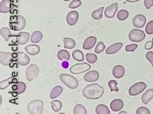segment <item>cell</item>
<instances>
[{"mask_svg":"<svg viewBox=\"0 0 153 114\" xmlns=\"http://www.w3.org/2000/svg\"><path fill=\"white\" fill-rule=\"evenodd\" d=\"M51 107L55 112H58L62 108V103L59 100H54L50 103Z\"/></svg>","mask_w":153,"mask_h":114,"instance_id":"4dcf8cb0","label":"cell"},{"mask_svg":"<svg viewBox=\"0 0 153 114\" xmlns=\"http://www.w3.org/2000/svg\"><path fill=\"white\" fill-rule=\"evenodd\" d=\"M39 73V68L36 64H31L26 70V78L30 82L36 78Z\"/></svg>","mask_w":153,"mask_h":114,"instance_id":"52a82bcc","label":"cell"},{"mask_svg":"<svg viewBox=\"0 0 153 114\" xmlns=\"http://www.w3.org/2000/svg\"><path fill=\"white\" fill-rule=\"evenodd\" d=\"M144 5L147 9H150L153 6V0H145Z\"/></svg>","mask_w":153,"mask_h":114,"instance_id":"ee69618b","label":"cell"},{"mask_svg":"<svg viewBox=\"0 0 153 114\" xmlns=\"http://www.w3.org/2000/svg\"><path fill=\"white\" fill-rule=\"evenodd\" d=\"M136 113L137 114H149L150 111L149 110L145 107H140L137 109Z\"/></svg>","mask_w":153,"mask_h":114,"instance_id":"60d3db41","label":"cell"},{"mask_svg":"<svg viewBox=\"0 0 153 114\" xmlns=\"http://www.w3.org/2000/svg\"><path fill=\"white\" fill-rule=\"evenodd\" d=\"M137 47H138V45L137 44H131V45H127L126 46L125 49L127 52H133L137 48Z\"/></svg>","mask_w":153,"mask_h":114,"instance_id":"b9f144b4","label":"cell"},{"mask_svg":"<svg viewBox=\"0 0 153 114\" xmlns=\"http://www.w3.org/2000/svg\"><path fill=\"white\" fill-rule=\"evenodd\" d=\"M44 103L41 100H33L27 106V110L30 113L41 114L43 112Z\"/></svg>","mask_w":153,"mask_h":114,"instance_id":"277c9868","label":"cell"},{"mask_svg":"<svg viewBox=\"0 0 153 114\" xmlns=\"http://www.w3.org/2000/svg\"><path fill=\"white\" fill-rule=\"evenodd\" d=\"M63 1H66V2H67V1H70V0H63Z\"/></svg>","mask_w":153,"mask_h":114,"instance_id":"681fc988","label":"cell"},{"mask_svg":"<svg viewBox=\"0 0 153 114\" xmlns=\"http://www.w3.org/2000/svg\"><path fill=\"white\" fill-rule=\"evenodd\" d=\"M96 112L97 114H110V112L105 105L99 104L96 108Z\"/></svg>","mask_w":153,"mask_h":114,"instance_id":"f546056e","label":"cell"},{"mask_svg":"<svg viewBox=\"0 0 153 114\" xmlns=\"http://www.w3.org/2000/svg\"><path fill=\"white\" fill-rule=\"evenodd\" d=\"M99 73L97 71L92 70L86 73L84 76V80L86 82H95L99 79Z\"/></svg>","mask_w":153,"mask_h":114,"instance_id":"9a60e30c","label":"cell"},{"mask_svg":"<svg viewBox=\"0 0 153 114\" xmlns=\"http://www.w3.org/2000/svg\"><path fill=\"white\" fill-rule=\"evenodd\" d=\"M153 98V89L151 88L146 90L145 93L142 96V101L143 104H147L149 101H151Z\"/></svg>","mask_w":153,"mask_h":114,"instance_id":"603a6c76","label":"cell"},{"mask_svg":"<svg viewBox=\"0 0 153 114\" xmlns=\"http://www.w3.org/2000/svg\"><path fill=\"white\" fill-rule=\"evenodd\" d=\"M43 38V34L40 31H34L31 37V42L32 43H37L40 42Z\"/></svg>","mask_w":153,"mask_h":114,"instance_id":"cb8c5ba5","label":"cell"},{"mask_svg":"<svg viewBox=\"0 0 153 114\" xmlns=\"http://www.w3.org/2000/svg\"><path fill=\"white\" fill-rule=\"evenodd\" d=\"M146 88V84L143 82H139L134 84L129 90V94L131 96H135L143 92Z\"/></svg>","mask_w":153,"mask_h":114,"instance_id":"ba28073f","label":"cell"},{"mask_svg":"<svg viewBox=\"0 0 153 114\" xmlns=\"http://www.w3.org/2000/svg\"><path fill=\"white\" fill-rule=\"evenodd\" d=\"M82 4V2L80 0H73L69 4V7L71 9H75L76 7H79Z\"/></svg>","mask_w":153,"mask_h":114,"instance_id":"ab89813d","label":"cell"},{"mask_svg":"<svg viewBox=\"0 0 153 114\" xmlns=\"http://www.w3.org/2000/svg\"><path fill=\"white\" fill-rule=\"evenodd\" d=\"M112 73L114 78L120 79L124 76L125 74V69L122 65H118L113 68Z\"/></svg>","mask_w":153,"mask_h":114,"instance_id":"ac0fdd59","label":"cell"},{"mask_svg":"<svg viewBox=\"0 0 153 114\" xmlns=\"http://www.w3.org/2000/svg\"><path fill=\"white\" fill-rule=\"evenodd\" d=\"M17 82V79L14 78L13 77H10L4 81H1L0 82V89L1 90L6 89L7 87H8L12 84H16Z\"/></svg>","mask_w":153,"mask_h":114,"instance_id":"7402d4cb","label":"cell"},{"mask_svg":"<svg viewBox=\"0 0 153 114\" xmlns=\"http://www.w3.org/2000/svg\"><path fill=\"white\" fill-rule=\"evenodd\" d=\"M60 81L71 89H75L79 85V81L74 76L68 74L59 75Z\"/></svg>","mask_w":153,"mask_h":114,"instance_id":"7a4b0ae2","label":"cell"},{"mask_svg":"<svg viewBox=\"0 0 153 114\" xmlns=\"http://www.w3.org/2000/svg\"><path fill=\"white\" fill-rule=\"evenodd\" d=\"M86 59L90 64H94L97 60V57L93 53H87L86 54Z\"/></svg>","mask_w":153,"mask_h":114,"instance_id":"d590c367","label":"cell"},{"mask_svg":"<svg viewBox=\"0 0 153 114\" xmlns=\"http://www.w3.org/2000/svg\"><path fill=\"white\" fill-rule=\"evenodd\" d=\"M105 49V45L102 42H99L96 46L94 51L96 54H99L102 53Z\"/></svg>","mask_w":153,"mask_h":114,"instance_id":"8d00e7d4","label":"cell"},{"mask_svg":"<svg viewBox=\"0 0 153 114\" xmlns=\"http://www.w3.org/2000/svg\"><path fill=\"white\" fill-rule=\"evenodd\" d=\"M104 9V7H102L96 10H94L91 14L93 18H94L95 20L101 19L102 17V14H103Z\"/></svg>","mask_w":153,"mask_h":114,"instance_id":"1f68e13d","label":"cell"},{"mask_svg":"<svg viewBox=\"0 0 153 114\" xmlns=\"http://www.w3.org/2000/svg\"><path fill=\"white\" fill-rule=\"evenodd\" d=\"M57 57L60 60H69L70 59L71 56L70 53L66 50H60L58 52Z\"/></svg>","mask_w":153,"mask_h":114,"instance_id":"484cf974","label":"cell"},{"mask_svg":"<svg viewBox=\"0 0 153 114\" xmlns=\"http://www.w3.org/2000/svg\"><path fill=\"white\" fill-rule=\"evenodd\" d=\"M108 86L110 88V91L111 92H113V91H115V92H118L119 89L117 87V85H118V83L116 81L114 80H111L108 82Z\"/></svg>","mask_w":153,"mask_h":114,"instance_id":"74e56055","label":"cell"},{"mask_svg":"<svg viewBox=\"0 0 153 114\" xmlns=\"http://www.w3.org/2000/svg\"><path fill=\"white\" fill-rule=\"evenodd\" d=\"M118 3H113V4H111L110 6H108L105 9V10L104 11L105 16L109 18H113L114 15H115V14H116L117 11L118 10Z\"/></svg>","mask_w":153,"mask_h":114,"instance_id":"7c38bea8","label":"cell"},{"mask_svg":"<svg viewBox=\"0 0 153 114\" xmlns=\"http://www.w3.org/2000/svg\"><path fill=\"white\" fill-rule=\"evenodd\" d=\"M13 56L10 53L3 51L0 53V63L3 65H9L12 60H13Z\"/></svg>","mask_w":153,"mask_h":114,"instance_id":"9c48e42d","label":"cell"},{"mask_svg":"<svg viewBox=\"0 0 153 114\" xmlns=\"http://www.w3.org/2000/svg\"><path fill=\"white\" fill-rule=\"evenodd\" d=\"M129 17V12L125 9L120 10L117 14V18L120 21H124Z\"/></svg>","mask_w":153,"mask_h":114,"instance_id":"e575fe53","label":"cell"},{"mask_svg":"<svg viewBox=\"0 0 153 114\" xmlns=\"http://www.w3.org/2000/svg\"><path fill=\"white\" fill-rule=\"evenodd\" d=\"M152 47H153V39H152V40L148 41L146 43L145 46V48L146 50H150L152 48Z\"/></svg>","mask_w":153,"mask_h":114,"instance_id":"f6af8a7d","label":"cell"},{"mask_svg":"<svg viewBox=\"0 0 153 114\" xmlns=\"http://www.w3.org/2000/svg\"><path fill=\"white\" fill-rule=\"evenodd\" d=\"M26 20L21 15H16L10 19L9 24L10 27L14 31H22L26 26Z\"/></svg>","mask_w":153,"mask_h":114,"instance_id":"3957f363","label":"cell"},{"mask_svg":"<svg viewBox=\"0 0 153 114\" xmlns=\"http://www.w3.org/2000/svg\"><path fill=\"white\" fill-rule=\"evenodd\" d=\"M73 112L74 114H86L87 110L83 105L79 104L74 107Z\"/></svg>","mask_w":153,"mask_h":114,"instance_id":"836d02e7","label":"cell"},{"mask_svg":"<svg viewBox=\"0 0 153 114\" xmlns=\"http://www.w3.org/2000/svg\"><path fill=\"white\" fill-rule=\"evenodd\" d=\"M123 46V43L121 42H118L114 43L112 45L110 46L106 50L105 53L107 54H113L118 52L120 49Z\"/></svg>","mask_w":153,"mask_h":114,"instance_id":"ffe728a7","label":"cell"},{"mask_svg":"<svg viewBox=\"0 0 153 114\" xmlns=\"http://www.w3.org/2000/svg\"><path fill=\"white\" fill-rule=\"evenodd\" d=\"M91 68V65L86 62L82 64H76L72 66L70 68V72L74 74H79L85 73Z\"/></svg>","mask_w":153,"mask_h":114,"instance_id":"8992f818","label":"cell"},{"mask_svg":"<svg viewBox=\"0 0 153 114\" xmlns=\"http://www.w3.org/2000/svg\"><path fill=\"white\" fill-rule=\"evenodd\" d=\"M79 19V13L75 10H72L67 15L66 21L67 23L70 26H74L77 22Z\"/></svg>","mask_w":153,"mask_h":114,"instance_id":"4fadbf2b","label":"cell"},{"mask_svg":"<svg viewBox=\"0 0 153 114\" xmlns=\"http://www.w3.org/2000/svg\"><path fill=\"white\" fill-rule=\"evenodd\" d=\"M72 57L74 60L78 62H82L85 59L83 53L79 49L74 51L72 53Z\"/></svg>","mask_w":153,"mask_h":114,"instance_id":"83f0119b","label":"cell"},{"mask_svg":"<svg viewBox=\"0 0 153 114\" xmlns=\"http://www.w3.org/2000/svg\"><path fill=\"white\" fill-rule=\"evenodd\" d=\"M146 57L147 60L151 63L152 66L153 67V52L152 51H149L146 54Z\"/></svg>","mask_w":153,"mask_h":114,"instance_id":"7bdbcfd3","label":"cell"},{"mask_svg":"<svg viewBox=\"0 0 153 114\" xmlns=\"http://www.w3.org/2000/svg\"><path fill=\"white\" fill-rule=\"evenodd\" d=\"M146 21V17L142 14H138L136 15L132 20V24L135 27L142 28H143Z\"/></svg>","mask_w":153,"mask_h":114,"instance_id":"8fae6325","label":"cell"},{"mask_svg":"<svg viewBox=\"0 0 153 114\" xmlns=\"http://www.w3.org/2000/svg\"><path fill=\"white\" fill-rule=\"evenodd\" d=\"M62 91H63V88L62 87H61L59 85H57V86L55 87L50 93V98L51 99H55L56 98H57L61 94Z\"/></svg>","mask_w":153,"mask_h":114,"instance_id":"d4e9b609","label":"cell"},{"mask_svg":"<svg viewBox=\"0 0 153 114\" xmlns=\"http://www.w3.org/2000/svg\"><path fill=\"white\" fill-rule=\"evenodd\" d=\"M104 90L103 87L98 84H89L82 91L83 95L88 99H97L102 96Z\"/></svg>","mask_w":153,"mask_h":114,"instance_id":"6da1fadb","label":"cell"},{"mask_svg":"<svg viewBox=\"0 0 153 114\" xmlns=\"http://www.w3.org/2000/svg\"><path fill=\"white\" fill-rule=\"evenodd\" d=\"M127 2H129V3H135L138 1L139 0H126Z\"/></svg>","mask_w":153,"mask_h":114,"instance_id":"7dc6e473","label":"cell"},{"mask_svg":"<svg viewBox=\"0 0 153 114\" xmlns=\"http://www.w3.org/2000/svg\"><path fill=\"white\" fill-rule=\"evenodd\" d=\"M10 0H3L0 3V12L1 13H8L10 11Z\"/></svg>","mask_w":153,"mask_h":114,"instance_id":"44dd1931","label":"cell"},{"mask_svg":"<svg viewBox=\"0 0 153 114\" xmlns=\"http://www.w3.org/2000/svg\"><path fill=\"white\" fill-rule=\"evenodd\" d=\"M25 50L29 55L35 56L40 52V47L37 45H30L25 46Z\"/></svg>","mask_w":153,"mask_h":114,"instance_id":"d6986e66","label":"cell"},{"mask_svg":"<svg viewBox=\"0 0 153 114\" xmlns=\"http://www.w3.org/2000/svg\"><path fill=\"white\" fill-rule=\"evenodd\" d=\"M30 34L27 32H21L18 35H14L16 37V40L19 45H25L30 39Z\"/></svg>","mask_w":153,"mask_h":114,"instance_id":"5bb4252c","label":"cell"},{"mask_svg":"<svg viewBox=\"0 0 153 114\" xmlns=\"http://www.w3.org/2000/svg\"><path fill=\"white\" fill-rule=\"evenodd\" d=\"M62 66L64 68H67L68 67V66H69V64H68V62H66V61H65L64 62H62Z\"/></svg>","mask_w":153,"mask_h":114,"instance_id":"bcb514c9","label":"cell"},{"mask_svg":"<svg viewBox=\"0 0 153 114\" xmlns=\"http://www.w3.org/2000/svg\"><path fill=\"white\" fill-rule=\"evenodd\" d=\"M145 32L148 34H153V20L150 21L146 26Z\"/></svg>","mask_w":153,"mask_h":114,"instance_id":"f35d334b","label":"cell"},{"mask_svg":"<svg viewBox=\"0 0 153 114\" xmlns=\"http://www.w3.org/2000/svg\"><path fill=\"white\" fill-rule=\"evenodd\" d=\"M119 113H121H121H127V112H126V111H124V110H123V111H120Z\"/></svg>","mask_w":153,"mask_h":114,"instance_id":"c3c4849f","label":"cell"},{"mask_svg":"<svg viewBox=\"0 0 153 114\" xmlns=\"http://www.w3.org/2000/svg\"><path fill=\"white\" fill-rule=\"evenodd\" d=\"M0 34L4 38L6 42L9 41L10 38L12 37L10 30L6 27H3L0 29Z\"/></svg>","mask_w":153,"mask_h":114,"instance_id":"4316f807","label":"cell"},{"mask_svg":"<svg viewBox=\"0 0 153 114\" xmlns=\"http://www.w3.org/2000/svg\"><path fill=\"white\" fill-rule=\"evenodd\" d=\"M124 106L123 101L120 99H114L110 103V109L113 112H118L121 110Z\"/></svg>","mask_w":153,"mask_h":114,"instance_id":"e0dca14e","label":"cell"},{"mask_svg":"<svg viewBox=\"0 0 153 114\" xmlns=\"http://www.w3.org/2000/svg\"><path fill=\"white\" fill-rule=\"evenodd\" d=\"M146 37L143 31L138 29H132L129 34V39L133 42H140L143 41Z\"/></svg>","mask_w":153,"mask_h":114,"instance_id":"5b68a950","label":"cell"},{"mask_svg":"<svg viewBox=\"0 0 153 114\" xmlns=\"http://www.w3.org/2000/svg\"><path fill=\"white\" fill-rule=\"evenodd\" d=\"M64 44H65V48L66 49H72L75 46V42L71 38L65 37L64 38Z\"/></svg>","mask_w":153,"mask_h":114,"instance_id":"f1b7e54d","label":"cell"},{"mask_svg":"<svg viewBox=\"0 0 153 114\" xmlns=\"http://www.w3.org/2000/svg\"><path fill=\"white\" fill-rule=\"evenodd\" d=\"M16 84L17 85V89L16 91H14L13 92H12L13 93H16L17 95L22 94L25 91V90H26L27 85L24 82H18L16 83Z\"/></svg>","mask_w":153,"mask_h":114,"instance_id":"d6a6232c","label":"cell"},{"mask_svg":"<svg viewBox=\"0 0 153 114\" xmlns=\"http://www.w3.org/2000/svg\"><path fill=\"white\" fill-rule=\"evenodd\" d=\"M17 56L16 57L17 59L16 61L18 64L22 66H25L29 64L30 59L28 55L25 54L23 52H17Z\"/></svg>","mask_w":153,"mask_h":114,"instance_id":"30bf717a","label":"cell"},{"mask_svg":"<svg viewBox=\"0 0 153 114\" xmlns=\"http://www.w3.org/2000/svg\"><path fill=\"white\" fill-rule=\"evenodd\" d=\"M96 42H97V39L96 37H94V36L89 37L85 40L83 44V48L85 50L91 49L94 46Z\"/></svg>","mask_w":153,"mask_h":114,"instance_id":"2e32d148","label":"cell"}]
</instances>
